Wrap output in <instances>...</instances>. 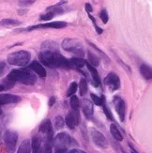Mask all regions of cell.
Here are the masks:
<instances>
[{"mask_svg":"<svg viewBox=\"0 0 152 153\" xmlns=\"http://www.w3.org/2000/svg\"><path fill=\"white\" fill-rule=\"evenodd\" d=\"M39 60L49 68L70 69L69 59L64 57L58 50H42L39 53Z\"/></svg>","mask_w":152,"mask_h":153,"instance_id":"6da1fadb","label":"cell"},{"mask_svg":"<svg viewBox=\"0 0 152 153\" xmlns=\"http://www.w3.org/2000/svg\"><path fill=\"white\" fill-rule=\"evenodd\" d=\"M8 80L11 82H19L27 85H32L37 82L35 74L29 69L12 70L8 74Z\"/></svg>","mask_w":152,"mask_h":153,"instance_id":"7a4b0ae2","label":"cell"},{"mask_svg":"<svg viewBox=\"0 0 152 153\" xmlns=\"http://www.w3.org/2000/svg\"><path fill=\"white\" fill-rule=\"evenodd\" d=\"M31 55L30 53L24 50H20L14 53H11L8 56V60L9 64L13 66H20V67H24L30 62Z\"/></svg>","mask_w":152,"mask_h":153,"instance_id":"3957f363","label":"cell"},{"mask_svg":"<svg viewBox=\"0 0 152 153\" xmlns=\"http://www.w3.org/2000/svg\"><path fill=\"white\" fill-rule=\"evenodd\" d=\"M53 144L56 148L67 149L70 148L72 146H76L77 142L72 138L67 132H59V134L53 139Z\"/></svg>","mask_w":152,"mask_h":153,"instance_id":"277c9868","label":"cell"},{"mask_svg":"<svg viewBox=\"0 0 152 153\" xmlns=\"http://www.w3.org/2000/svg\"><path fill=\"white\" fill-rule=\"evenodd\" d=\"M62 47L65 51L73 54L84 56V45L76 39H65L62 42Z\"/></svg>","mask_w":152,"mask_h":153,"instance_id":"5b68a950","label":"cell"},{"mask_svg":"<svg viewBox=\"0 0 152 153\" xmlns=\"http://www.w3.org/2000/svg\"><path fill=\"white\" fill-rule=\"evenodd\" d=\"M18 141V134L13 130H7L4 134V142L8 153H14Z\"/></svg>","mask_w":152,"mask_h":153,"instance_id":"8992f818","label":"cell"},{"mask_svg":"<svg viewBox=\"0 0 152 153\" xmlns=\"http://www.w3.org/2000/svg\"><path fill=\"white\" fill-rule=\"evenodd\" d=\"M68 25V24L66 22H62V21H56V22H52V23H45V24H39V25H31L28 26V27L25 28H21L18 29L16 31L18 32H22V31H26L29 32L34 29H41V28H55V29H60V28H64Z\"/></svg>","mask_w":152,"mask_h":153,"instance_id":"52a82bcc","label":"cell"},{"mask_svg":"<svg viewBox=\"0 0 152 153\" xmlns=\"http://www.w3.org/2000/svg\"><path fill=\"white\" fill-rule=\"evenodd\" d=\"M81 121V117L80 114H79L78 110H70L67 116H66V119H65V123L67 124V126L71 129V130H74L75 127L77 125H79Z\"/></svg>","mask_w":152,"mask_h":153,"instance_id":"ba28073f","label":"cell"},{"mask_svg":"<svg viewBox=\"0 0 152 153\" xmlns=\"http://www.w3.org/2000/svg\"><path fill=\"white\" fill-rule=\"evenodd\" d=\"M39 131L44 135V139L45 141H50L53 142V135H54V131H53V128H52V123L50 119H45L42 122V124L39 125Z\"/></svg>","mask_w":152,"mask_h":153,"instance_id":"9c48e42d","label":"cell"},{"mask_svg":"<svg viewBox=\"0 0 152 153\" xmlns=\"http://www.w3.org/2000/svg\"><path fill=\"white\" fill-rule=\"evenodd\" d=\"M104 84L111 91H116L120 88V79L114 72H110L104 79Z\"/></svg>","mask_w":152,"mask_h":153,"instance_id":"30bf717a","label":"cell"},{"mask_svg":"<svg viewBox=\"0 0 152 153\" xmlns=\"http://www.w3.org/2000/svg\"><path fill=\"white\" fill-rule=\"evenodd\" d=\"M90 135L92 138V141L94 142V144L97 147L101 149H106L108 147V142L106 140L105 136L97 130H91Z\"/></svg>","mask_w":152,"mask_h":153,"instance_id":"8fae6325","label":"cell"},{"mask_svg":"<svg viewBox=\"0 0 152 153\" xmlns=\"http://www.w3.org/2000/svg\"><path fill=\"white\" fill-rule=\"evenodd\" d=\"M114 104L116 110L118 114V117H119L120 121L123 122L125 121V115H126V104H125L124 101L118 96H115L114 97Z\"/></svg>","mask_w":152,"mask_h":153,"instance_id":"7c38bea8","label":"cell"},{"mask_svg":"<svg viewBox=\"0 0 152 153\" xmlns=\"http://www.w3.org/2000/svg\"><path fill=\"white\" fill-rule=\"evenodd\" d=\"M27 69L31 70L34 74H38L39 77L42 78H45L46 75H47V72H46V70L44 69L43 66L39 63V61H33L31 62L28 66H27Z\"/></svg>","mask_w":152,"mask_h":153,"instance_id":"4fadbf2b","label":"cell"},{"mask_svg":"<svg viewBox=\"0 0 152 153\" xmlns=\"http://www.w3.org/2000/svg\"><path fill=\"white\" fill-rule=\"evenodd\" d=\"M21 101V98L14 94H0V105L17 103Z\"/></svg>","mask_w":152,"mask_h":153,"instance_id":"5bb4252c","label":"cell"},{"mask_svg":"<svg viewBox=\"0 0 152 153\" xmlns=\"http://www.w3.org/2000/svg\"><path fill=\"white\" fill-rule=\"evenodd\" d=\"M85 66H87V68L88 70V71L90 72V75L92 77V80H93V84L94 85L96 86V88H98V86H100L101 83H102V80H101V77H100V74H99L98 71L96 70L95 67H93V66H91L90 64H88L87 62L85 63Z\"/></svg>","mask_w":152,"mask_h":153,"instance_id":"9a60e30c","label":"cell"},{"mask_svg":"<svg viewBox=\"0 0 152 153\" xmlns=\"http://www.w3.org/2000/svg\"><path fill=\"white\" fill-rule=\"evenodd\" d=\"M42 138L39 134L34 135L32 137L31 140V149L32 153H41V149H42Z\"/></svg>","mask_w":152,"mask_h":153,"instance_id":"2e32d148","label":"cell"},{"mask_svg":"<svg viewBox=\"0 0 152 153\" xmlns=\"http://www.w3.org/2000/svg\"><path fill=\"white\" fill-rule=\"evenodd\" d=\"M82 107L83 111L85 113V115L87 117H91L94 113V107H93V103L90 101V100L85 99L83 100V103H82Z\"/></svg>","mask_w":152,"mask_h":153,"instance_id":"e0dca14e","label":"cell"},{"mask_svg":"<svg viewBox=\"0 0 152 153\" xmlns=\"http://www.w3.org/2000/svg\"><path fill=\"white\" fill-rule=\"evenodd\" d=\"M70 61V69L71 68H74V69H81L83 68L84 66L87 63V61L84 60L83 58H80V57H73V58H70L69 59Z\"/></svg>","mask_w":152,"mask_h":153,"instance_id":"ac0fdd59","label":"cell"},{"mask_svg":"<svg viewBox=\"0 0 152 153\" xmlns=\"http://www.w3.org/2000/svg\"><path fill=\"white\" fill-rule=\"evenodd\" d=\"M17 153H31V144L28 139H24L21 143Z\"/></svg>","mask_w":152,"mask_h":153,"instance_id":"d6986e66","label":"cell"},{"mask_svg":"<svg viewBox=\"0 0 152 153\" xmlns=\"http://www.w3.org/2000/svg\"><path fill=\"white\" fill-rule=\"evenodd\" d=\"M140 72L142 76L147 79V80H150L152 78V70L149 67L148 65L147 64H142L141 67H140Z\"/></svg>","mask_w":152,"mask_h":153,"instance_id":"ffe728a7","label":"cell"},{"mask_svg":"<svg viewBox=\"0 0 152 153\" xmlns=\"http://www.w3.org/2000/svg\"><path fill=\"white\" fill-rule=\"evenodd\" d=\"M87 60H88V64H90L91 66H93V67H98L99 65H100V58H99L95 54L93 53H91L90 51L87 52Z\"/></svg>","mask_w":152,"mask_h":153,"instance_id":"44dd1931","label":"cell"},{"mask_svg":"<svg viewBox=\"0 0 152 153\" xmlns=\"http://www.w3.org/2000/svg\"><path fill=\"white\" fill-rule=\"evenodd\" d=\"M110 131H111L112 135L115 137L116 140H117V141H122L123 140V136L121 134L120 131L117 129V127H116V126L114 123L111 124V126H110Z\"/></svg>","mask_w":152,"mask_h":153,"instance_id":"7402d4cb","label":"cell"},{"mask_svg":"<svg viewBox=\"0 0 152 153\" xmlns=\"http://www.w3.org/2000/svg\"><path fill=\"white\" fill-rule=\"evenodd\" d=\"M22 24L21 21L16 19H2L0 21V25H3V26H15V25H20Z\"/></svg>","mask_w":152,"mask_h":153,"instance_id":"603a6c76","label":"cell"},{"mask_svg":"<svg viewBox=\"0 0 152 153\" xmlns=\"http://www.w3.org/2000/svg\"><path fill=\"white\" fill-rule=\"evenodd\" d=\"M90 98L92 100V103H95L96 105L102 106L103 103H105V97L103 95L102 97H99L96 94H94V93H91Z\"/></svg>","mask_w":152,"mask_h":153,"instance_id":"cb8c5ba5","label":"cell"},{"mask_svg":"<svg viewBox=\"0 0 152 153\" xmlns=\"http://www.w3.org/2000/svg\"><path fill=\"white\" fill-rule=\"evenodd\" d=\"M88 86H87V82L85 78H82L80 80V83H79V90H80V95L84 96L85 93L87 92Z\"/></svg>","mask_w":152,"mask_h":153,"instance_id":"d4e9b609","label":"cell"},{"mask_svg":"<svg viewBox=\"0 0 152 153\" xmlns=\"http://www.w3.org/2000/svg\"><path fill=\"white\" fill-rule=\"evenodd\" d=\"M65 126V120L63 119V117L61 116H57L55 117V127L57 130L63 129V127Z\"/></svg>","mask_w":152,"mask_h":153,"instance_id":"484cf974","label":"cell"},{"mask_svg":"<svg viewBox=\"0 0 152 153\" xmlns=\"http://www.w3.org/2000/svg\"><path fill=\"white\" fill-rule=\"evenodd\" d=\"M70 103L71 108L73 109V110H78L79 109V105H80V102H79V100H78L77 96H75V95L70 96Z\"/></svg>","mask_w":152,"mask_h":153,"instance_id":"4316f807","label":"cell"},{"mask_svg":"<svg viewBox=\"0 0 152 153\" xmlns=\"http://www.w3.org/2000/svg\"><path fill=\"white\" fill-rule=\"evenodd\" d=\"M77 88H78V85H77L75 82H72V83L70 85L69 88H68V90H67V96H68V97H70V96H72V95H74V93L76 92Z\"/></svg>","mask_w":152,"mask_h":153,"instance_id":"83f0119b","label":"cell"},{"mask_svg":"<svg viewBox=\"0 0 152 153\" xmlns=\"http://www.w3.org/2000/svg\"><path fill=\"white\" fill-rule=\"evenodd\" d=\"M54 17H55V14L52 11L46 10V12L44 13V14L41 15V17H39V20H41V21H50V20L53 19Z\"/></svg>","mask_w":152,"mask_h":153,"instance_id":"f1b7e54d","label":"cell"},{"mask_svg":"<svg viewBox=\"0 0 152 153\" xmlns=\"http://www.w3.org/2000/svg\"><path fill=\"white\" fill-rule=\"evenodd\" d=\"M41 153H52V142L45 141L42 151H41Z\"/></svg>","mask_w":152,"mask_h":153,"instance_id":"f546056e","label":"cell"},{"mask_svg":"<svg viewBox=\"0 0 152 153\" xmlns=\"http://www.w3.org/2000/svg\"><path fill=\"white\" fill-rule=\"evenodd\" d=\"M100 17H101V19H102V23H103V24L106 25V24L108 23V20H109V15H108V12H107V10H105V9H103V10L101 11Z\"/></svg>","mask_w":152,"mask_h":153,"instance_id":"4dcf8cb0","label":"cell"},{"mask_svg":"<svg viewBox=\"0 0 152 153\" xmlns=\"http://www.w3.org/2000/svg\"><path fill=\"white\" fill-rule=\"evenodd\" d=\"M37 0H19V6L20 7H29L33 5Z\"/></svg>","mask_w":152,"mask_h":153,"instance_id":"1f68e13d","label":"cell"},{"mask_svg":"<svg viewBox=\"0 0 152 153\" xmlns=\"http://www.w3.org/2000/svg\"><path fill=\"white\" fill-rule=\"evenodd\" d=\"M102 106V108H103V112H104L105 116H106V117H107L108 119H111V120H113V119H114V117H113V115H112L111 111L108 109V107L106 106V104L103 103Z\"/></svg>","mask_w":152,"mask_h":153,"instance_id":"d6a6232c","label":"cell"},{"mask_svg":"<svg viewBox=\"0 0 152 153\" xmlns=\"http://www.w3.org/2000/svg\"><path fill=\"white\" fill-rule=\"evenodd\" d=\"M5 69H6V63L4 61L0 62V77H2L4 72H5Z\"/></svg>","mask_w":152,"mask_h":153,"instance_id":"836d02e7","label":"cell"},{"mask_svg":"<svg viewBox=\"0 0 152 153\" xmlns=\"http://www.w3.org/2000/svg\"><path fill=\"white\" fill-rule=\"evenodd\" d=\"M85 11H87V13H90V12H92V10H93V9H92V6L89 3L85 4Z\"/></svg>","mask_w":152,"mask_h":153,"instance_id":"e575fe53","label":"cell"},{"mask_svg":"<svg viewBox=\"0 0 152 153\" xmlns=\"http://www.w3.org/2000/svg\"><path fill=\"white\" fill-rule=\"evenodd\" d=\"M94 26H95V28H96V32L98 33L99 35L102 34V32H103V29H102V27H100V26H98V25H97V24H96V25H94Z\"/></svg>","mask_w":152,"mask_h":153,"instance_id":"d590c367","label":"cell"},{"mask_svg":"<svg viewBox=\"0 0 152 153\" xmlns=\"http://www.w3.org/2000/svg\"><path fill=\"white\" fill-rule=\"evenodd\" d=\"M67 152V149H62V148H56L55 153H66Z\"/></svg>","mask_w":152,"mask_h":153,"instance_id":"8d00e7d4","label":"cell"},{"mask_svg":"<svg viewBox=\"0 0 152 153\" xmlns=\"http://www.w3.org/2000/svg\"><path fill=\"white\" fill-rule=\"evenodd\" d=\"M55 102H56V98L55 97H51L50 101H49V106H50V107H52V106L55 104Z\"/></svg>","mask_w":152,"mask_h":153,"instance_id":"74e56055","label":"cell"},{"mask_svg":"<svg viewBox=\"0 0 152 153\" xmlns=\"http://www.w3.org/2000/svg\"><path fill=\"white\" fill-rule=\"evenodd\" d=\"M3 90H5V85L3 84H0V92L3 91Z\"/></svg>","mask_w":152,"mask_h":153,"instance_id":"f35d334b","label":"cell"},{"mask_svg":"<svg viewBox=\"0 0 152 153\" xmlns=\"http://www.w3.org/2000/svg\"><path fill=\"white\" fill-rule=\"evenodd\" d=\"M76 152V149H70V150H67V152H66V153H75Z\"/></svg>","mask_w":152,"mask_h":153,"instance_id":"ab89813d","label":"cell"},{"mask_svg":"<svg viewBox=\"0 0 152 153\" xmlns=\"http://www.w3.org/2000/svg\"><path fill=\"white\" fill-rule=\"evenodd\" d=\"M75 153H87V152H85V151H84V150H77L76 149V152Z\"/></svg>","mask_w":152,"mask_h":153,"instance_id":"60d3db41","label":"cell"},{"mask_svg":"<svg viewBox=\"0 0 152 153\" xmlns=\"http://www.w3.org/2000/svg\"><path fill=\"white\" fill-rule=\"evenodd\" d=\"M26 11H27V10H24V12H26ZM18 13H19V14H23V13H24V11H21V10H19V11H18Z\"/></svg>","mask_w":152,"mask_h":153,"instance_id":"b9f144b4","label":"cell"},{"mask_svg":"<svg viewBox=\"0 0 152 153\" xmlns=\"http://www.w3.org/2000/svg\"><path fill=\"white\" fill-rule=\"evenodd\" d=\"M2 113H3V112H2V109H1V108H0V116H1V115H2Z\"/></svg>","mask_w":152,"mask_h":153,"instance_id":"7bdbcfd3","label":"cell"},{"mask_svg":"<svg viewBox=\"0 0 152 153\" xmlns=\"http://www.w3.org/2000/svg\"><path fill=\"white\" fill-rule=\"evenodd\" d=\"M131 153H137L136 151H134L133 149H131Z\"/></svg>","mask_w":152,"mask_h":153,"instance_id":"ee69618b","label":"cell"},{"mask_svg":"<svg viewBox=\"0 0 152 153\" xmlns=\"http://www.w3.org/2000/svg\"><path fill=\"white\" fill-rule=\"evenodd\" d=\"M0 139H1V131H0Z\"/></svg>","mask_w":152,"mask_h":153,"instance_id":"f6af8a7d","label":"cell"}]
</instances>
